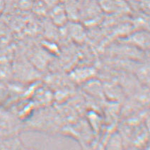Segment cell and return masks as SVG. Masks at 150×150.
Wrapping results in <instances>:
<instances>
[{
	"label": "cell",
	"instance_id": "obj_1",
	"mask_svg": "<svg viewBox=\"0 0 150 150\" xmlns=\"http://www.w3.org/2000/svg\"><path fill=\"white\" fill-rule=\"evenodd\" d=\"M65 11V8L61 5L54 7L52 11V21L57 25H60L64 24L67 19Z\"/></svg>",
	"mask_w": 150,
	"mask_h": 150
}]
</instances>
